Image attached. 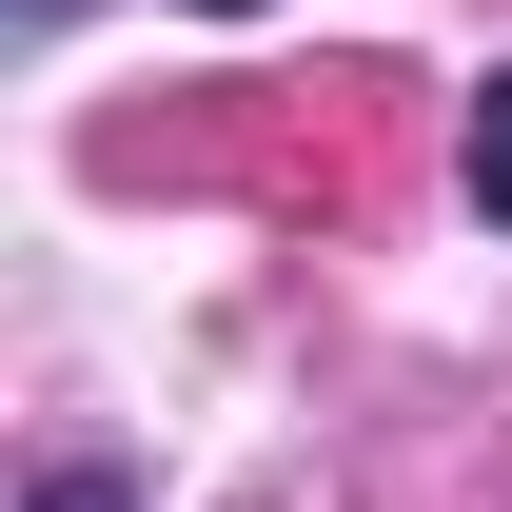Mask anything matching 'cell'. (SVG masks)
<instances>
[{"mask_svg": "<svg viewBox=\"0 0 512 512\" xmlns=\"http://www.w3.org/2000/svg\"><path fill=\"white\" fill-rule=\"evenodd\" d=\"M40 512H138V493H119V473H40Z\"/></svg>", "mask_w": 512, "mask_h": 512, "instance_id": "2", "label": "cell"}, {"mask_svg": "<svg viewBox=\"0 0 512 512\" xmlns=\"http://www.w3.org/2000/svg\"><path fill=\"white\" fill-rule=\"evenodd\" d=\"M197 20H256V0H197Z\"/></svg>", "mask_w": 512, "mask_h": 512, "instance_id": "3", "label": "cell"}, {"mask_svg": "<svg viewBox=\"0 0 512 512\" xmlns=\"http://www.w3.org/2000/svg\"><path fill=\"white\" fill-rule=\"evenodd\" d=\"M473 217L512 237V79H473Z\"/></svg>", "mask_w": 512, "mask_h": 512, "instance_id": "1", "label": "cell"}]
</instances>
